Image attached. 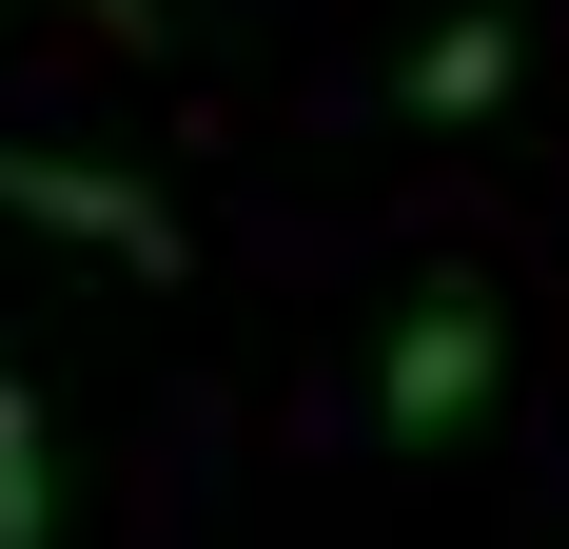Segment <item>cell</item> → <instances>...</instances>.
Returning <instances> with one entry per match:
<instances>
[{
    "mask_svg": "<svg viewBox=\"0 0 569 549\" xmlns=\"http://www.w3.org/2000/svg\"><path fill=\"white\" fill-rule=\"evenodd\" d=\"M491 373H511V315H491L471 274H432V295L373 333V451H452L471 412H491Z\"/></svg>",
    "mask_w": 569,
    "mask_h": 549,
    "instance_id": "6da1fadb",
    "label": "cell"
},
{
    "mask_svg": "<svg viewBox=\"0 0 569 549\" xmlns=\"http://www.w3.org/2000/svg\"><path fill=\"white\" fill-rule=\"evenodd\" d=\"M0 217L79 236V256H118V274H177V197H138L118 158H59V138H0Z\"/></svg>",
    "mask_w": 569,
    "mask_h": 549,
    "instance_id": "7a4b0ae2",
    "label": "cell"
},
{
    "mask_svg": "<svg viewBox=\"0 0 569 549\" xmlns=\"http://www.w3.org/2000/svg\"><path fill=\"white\" fill-rule=\"evenodd\" d=\"M393 99H412V118H491V99H511V20H491V0H471V20H432Z\"/></svg>",
    "mask_w": 569,
    "mask_h": 549,
    "instance_id": "3957f363",
    "label": "cell"
},
{
    "mask_svg": "<svg viewBox=\"0 0 569 549\" xmlns=\"http://www.w3.org/2000/svg\"><path fill=\"white\" fill-rule=\"evenodd\" d=\"M0 549H59V432H40V373L0 353Z\"/></svg>",
    "mask_w": 569,
    "mask_h": 549,
    "instance_id": "277c9868",
    "label": "cell"
},
{
    "mask_svg": "<svg viewBox=\"0 0 569 549\" xmlns=\"http://www.w3.org/2000/svg\"><path fill=\"white\" fill-rule=\"evenodd\" d=\"M79 20H99V40H158V0H79Z\"/></svg>",
    "mask_w": 569,
    "mask_h": 549,
    "instance_id": "5b68a950",
    "label": "cell"
}]
</instances>
